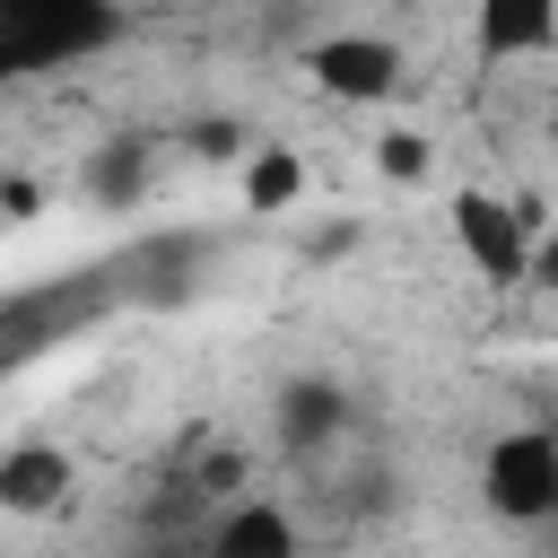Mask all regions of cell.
<instances>
[{
	"instance_id": "cell-1",
	"label": "cell",
	"mask_w": 558,
	"mask_h": 558,
	"mask_svg": "<svg viewBox=\"0 0 558 558\" xmlns=\"http://www.w3.org/2000/svg\"><path fill=\"white\" fill-rule=\"evenodd\" d=\"M122 35V0H0V78L70 70Z\"/></svg>"
},
{
	"instance_id": "cell-8",
	"label": "cell",
	"mask_w": 558,
	"mask_h": 558,
	"mask_svg": "<svg viewBox=\"0 0 558 558\" xmlns=\"http://www.w3.org/2000/svg\"><path fill=\"white\" fill-rule=\"evenodd\" d=\"M471 44L488 61H532L558 44V0H480L471 9Z\"/></svg>"
},
{
	"instance_id": "cell-12",
	"label": "cell",
	"mask_w": 558,
	"mask_h": 558,
	"mask_svg": "<svg viewBox=\"0 0 558 558\" xmlns=\"http://www.w3.org/2000/svg\"><path fill=\"white\" fill-rule=\"evenodd\" d=\"M523 288H558V235H532V262H523Z\"/></svg>"
},
{
	"instance_id": "cell-4",
	"label": "cell",
	"mask_w": 558,
	"mask_h": 558,
	"mask_svg": "<svg viewBox=\"0 0 558 558\" xmlns=\"http://www.w3.org/2000/svg\"><path fill=\"white\" fill-rule=\"evenodd\" d=\"M305 70L331 105H384L401 87V44L392 35H323L305 52Z\"/></svg>"
},
{
	"instance_id": "cell-2",
	"label": "cell",
	"mask_w": 558,
	"mask_h": 558,
	"mask_svg": "<svg viewBox=\"0 0 558 558\" xmlns=\"http://www.w3.org/2000/svg\"><path fill=\"white\" fill-rule=\"evenodd\" d=\"M480 497L497 523H549L558 514V427H506L480 453Z\"/></svg>"
},
{
	"instance_id": "cell-6",
	"label": "cell",
	"mask_w": 558,
	"mask_h": 558,
	"mask_svg": "<svg viewBox=\"0 0 558 558\" xmlns=\"http://www.w3.org/2000/svg\"><path fill=\"white\" fill-rule=\"evenodd\" d=\"M296 514L279 497H227L201 523V558H296Z\"/></svg>"
},
{
	"instance_id": "cell-5",
	"label": "cell",
	"mask_w": 558,
	"mask_h": 558,
	"mask_svg": "<svg viewBox=\"0 0 558 558\" xmlns=\"http://www.w3.org/2000/svg\"><path fill=\"white\" fill-rule=\"evenodd\" d=\"M270 418H279V445L314 462V453L349 445L357 401H349V384H331V375H288V384H279V401H270Z\"/></svg>"
},
{
	"instance_id": "cell-3",
	"label": "cell",
	"mask_w": 558,
	"mask_h": 558,
	"mask_svg": "<svg viewBox=\"0 0 558 558\" xmlns=\"http://www.w3.org/2000/svg\"><path fill=\"white\" fill-rule=\"evenodd\" d=\"M453 244L462 262L488 279V288H523V262H532V209L523 201H497V192H453Z\"/></svg>"
},
{
	"instance_id": "cell-9",
	"label": "cell",
	"mask_w": 558,
	"mask_h": 558,
	"mask_svg": "<svg viewBox=\"0 0 558 558\" xmlns=\"http://www.w3.org/2000/svg\"><path fill=\"white\" fill-rule=\"evenodd\" d=\"M87 192L105 201V209H131L140 192H148V148L122 131V140H105L96 157H87Z\"/></svg>"
},
{
	"instance_id": "cell-7",
	"label": "cell",
	"mask_w": 558,
	"mask_h": 558,
	"mask_svg": "<svg viewBox=\"0 0 558 558\" xmlns=\"http://www.w3.org/2000/svg\"><path fill=\"white\" fill-rule=\"evenodd\" d=\"M70 453L61 445H44V436H26V445H9L0 453V514H52L61 497H70Z\"/></svg>"
},
{
	"instance_id": "cell-10",
	"label": "cell",
	"mask_w": 558,
	"mask_h": 558,
	"mask_svg": "<svg viewBox=\"0 0 558 558\" xmlns=\"http://www.w3.org/2000/svg\"><path fill=\"white\" fill-rule=\"evenodd\" d=\"M305 192V166H296V148H262L253 166H244V201L253 209H288Z\"/></svg>"
},
{
	"instance_id": "cell-13",
	"label": "cell",
	"mask_w": 558,
	"mask_h": 558,
	"mask_svg": "<svg viewBox=\"0 0 558 558\" xmlns=\"http://www.w3.org/2000/svg\"><path fill=\"white\" fill-rule=\"evenodd\" d=\"M0 192H9V174H0Z\"/></svg>"
},
{
	"instance_id": "cell-11",
	"label": "cell",
	"mask_w": 558,
	"mask_h": 558,
	"mask_svg": "<svg viewBox=\"0 0 558 558\" xmlns=\"http://www.w3.org/2000/svg\"><path fill=\"white\" fill-rule=\"evenodd\" d=\"M375 166H384L392 183H427V166H436V157H427V140H418V131H384Z\"/></svg>"
}]
</instances>
